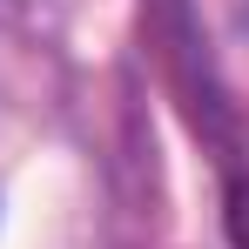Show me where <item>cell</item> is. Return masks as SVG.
<instances>
[{
    "mask_svg": "<svg viewBox=\"0 0 249 249\" xmlns=\"http://www.w3.org/2000/svg\"><path fill=\"white\" fill-rule=\"evenodd\" d=\"M222 229H229V249H249V175L229 182V196H222Z\"/></svg>",
    "mask_w": 249,
    "mask_h": 249,
    "instance_id": "cell-1",
    "label": "cell"
}]
</instances>
